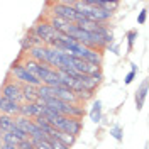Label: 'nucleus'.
Listing matches in <instances>:
<instances>
[{
  "instance_id": "14",
  "label": "nucleus",
  "mask_w": 149,
  "mask_h": 149,
  "mask_svg": "<svg viewBox=\"0 0 149 149\" xmlns=\"http://www.w3.org/2000/svg\"><path fill=\"white\" fill-rule=\"evenodd\" d=\"M146 97H148V80L142 83V86H141L139 90H137V93H136V105H137V110L142 109Z\"/></svg>"
},
{
  "instance_id": "29",
  "label": "nucleus",
  "mask_w": 149,
  "mask_h": 149,
  "mask_svg": "<svg viewBox=\"0 0 149 149\" xmlns=\"http://www.w3.org/2000/svg\"><path fill=\"white\" fill-rule=\"evenodd\" d=\"M0 148H2V141H0Z\"/></svg>"
},
{
  "instance_id": "3",
  "label": "nucleus",
  "mask_w": 149,
  "mask_h": 149,
  "mask_svg": "<svg viewBox=\"0 0 149 149\" xmlns=\"http://www.w3.org/2000/svg\"><path fill=\"white\" fill-rule=\"evenodd\" d=\"M32 31H34L37 36L41 37L42 44H46V46H49V42H51V41L56 37V31L51 27L47 22H44V20H42V22H37L36 26L32 27Z\"/></svg>"
},
{
  "instance_id": "1",
  "label": "nucleus",
  "mask_w": 149,
  "mask_h": 149,
  "mask_svg": "<svg viewBox=\"0 0 149 149\" xmlns=\"http://www.w3.org/2000/svg\"><path fill=\"white\" fill-rule=\"evenodd\" d=\"M10 74H12V76L15 78V81L20 83V85H31V86H36V88L41 85V81L37 80L36 76H32L26 68H22L19 63H14V65H12Z\"/></svg>"
},
{
  "instance_id": "21",
  "label": "nucleus",
  "mask_w": 149,
  "mask_h": 149,
  "mask_svg": "<svg viewBox=\"0 0 149 149\" xmlns=\"http://www.w3.org/2000/svg\"><path fill=\"white\" fill-rule=\"evenodd\" d=\"M51 139H58V141H61L63 144H66L68 148L73 144L74 141H76V137H73V136H70V134H66V132H61V130H56V136L54 137H51Z\"/></svg>"
},
{
  "instance_id": "15",
  "label": "nucleus",
  "mask_w": 149,
  "mask_h": 149,
  "mask_svg": "<svg viewBox=\"0 0 149 149\" xmlns=\"http://www.w3.org/2000/svg\"><path fill=\"white\" fill-rule=\"evenodd\" d=\"M71 65H73V70L80 74H88V63L85 59H80V58H74L71 59Z\"/></svg>"
},
{
  "instance_id": "23",
  "label": "nucleus",
  "mask_w": 149,
  "mask_h": 149,
  "mask_svg": "<svg viewBox=\"0 0 149 149\" xmlns=\"http://www.w3.org/2000/svg\"><path fill=\"white\" fill-rule=\"evenodd\" d=\"M10 134H14V136H15V137H17L19 141H26V139H29V136H27V134H24V132H22V130L19 129L17 125H14V127H12Z\"/></svg>"
},
{
  "instance_id": "9",
  "label": "nucleus",
  "mask_w": 149,
  "mask_h": 149,
  "mask_svg": "<svg viewBox=\"0 0 149 149\" xmlns=\"http://www.w3.org/2000/svg\"><path fill=\"white\" fill-rule=\"evenodd\" d=\"M22 102L24 103H36L37 102V88L31 85H20Z\"/></svg>"
},
{
  "instance_id": "24",
  "label": "nucleus",
  "mask_w": 149,
  "mask_h": 149,
  "mask_svg": "<svg viewBox=\"0 0 149 149\" xmlns=\"http://www.w3.org/2000/svg\"><path fill=\"white\" fill-rule=\"evenodd\" d=\"M136 73H137V66L132 63V65H130V73L125 76V85H130L132 81H134V78H136Z\"/></svg>"
},
{
  "instance_id": "10",
  "label": "nucleus",
  "mask_w": 149,
  "mask_h": 149,
  "mask_svg": "<svg viewBox=\"0 0 149 149\" xmlns=\"http://www.w3.org/2000/svg\"><path fill=\"white\" fill-rule=\"evenodd\" d=\"M14 120H15V125H17L24 134H27V136H31V134L34 132V129H36V124H34L32 119H26V117L17 115V117H14Z\"/></svg>"
},
{
  "instance_id": "5",
  "label": "nucleus",
  "mask_w": 149,
  "mask_h": 149,
  "mask_svg": "<svg viewBox=\"0 0 149 149\" xmlns=\"http://www.w3.org/2000/svg\"><path fill=\"white\" fill-rule=\"evenodd\" d=\"M19 107H20V103H15V102H12V100H9V98H5V97L0 95V113H2V115L17 117Z\"/></svg>"
},
{
  "instance_id": "4",
  "label": "nucleus",
  "mask_w": 149,
  "mask_h": 149,
  "mask_svg": "<svg viewBox=\"0 0 149 149\" xmlns=\"http://www.w3.org/2000/svg\"><path fill=\"white\" fill-rule=\"evenodd\" d=\"M0 95L5 97V98H9V100H12V102H15V103H20L22 102L20 83H17V81H7V83L2 86V93H0Z\"/></svg>"
},
{
  "instance_id": "25",
  "label": "nucleus",
  "mask_w": 149,
  "mask_h": 149,
  "mask_svg": "<svg viewBox=\"0 0 149 149\" xmlns=\"http://www.w3.org/2000/svg\"><path fill=\"white\" fill-rule=\"evenodd\" d=\"M49 144H51V149H70L66 144H63L61 141H58V139H51L49 137Z\"/></svg>"
},
{
  "instance_id": "17",
  "label": "nucleus",
  "mask_w": 149,
  "mask_h": 149,
  "mask_svg": "<svg viewBox=\"0 0 149 149\" xmlns=\"http://www.w3.org/2000/svg\"><path fill=\"white\" fill-rule=\"evenodd\" d=\"M90 119L95 124H98V122L102 120V102L100 100L93 102V107H92V110H90Z\"/></svg>"
},
{
  "instance_id": "7",
  "label": "nucleus",
  "mask_w": 149,
  "mask_h": 149,
  "mask_svg": "<svg viewBox=\"0 0 149 149\" xmlns=\"http://www.w3.org/2000/svg\"><path fill=\"white\" fill-rule=\"evenodd\" d=\"M102 74H97V76H88V74H83L80 80H76V81H80V83L83 85V88L86 90V92L93 93V90L98 86V85L102 83Z\"/></svg>"
},
{
  "instance_id": "6",
  "label": "nucleus",
  "mask_w": 149,
  "mask_h": 149,
  "mask_svg": "<svg viewBox=\"0 0 149 149\" xmlns=\"http://www.w3.org/2000/svg\"><path fill=\"white\" fill-rule=\"evenodd\" d=\"M81 129H83V122L80 120V119L66 117V119H65V124H63V129H61V132H66V134H70V136L76 137V136L80 134V130H81Z\"/></svg>"
},
{
  "instance_id": "12",
  "label": "nucleus",
  "mask_w": 149,
  "mask_h": 149,
  "mask_svg": "<svg viewBox=\"0 0 149 149\" xmlns=\"http://www.w3.org/2000/svg\"><path fill=\"white\" fill-rule=\"evenodd\" d=\"M49 98H56V88L46 86V85H39L37 86V100H49Z\"/></svg>"
},
{
  "instance_id": "20",
  "label": "nucleus",
  "mask_w": 149,
  "mask_h": 149,
  "mask_svg": "<svg viewBox=\"0 0 149 149\" xmlns=\"http://www.w3.org/2000/svg\"><path fill=\"white\" fill-rule=\"evenodd\" d=\"M0 141H2V144L14 146V148H17L19 142H20V141H19L14 134H10V132H0Z\"/></svg>"
},
{
  "instance_id": "11",
  "label": "nucleus",
  "mask_w": 149,
  "mask_h": 149,
  "mask_svg": "<svg viewBox=\"0 0 149 149\" xmlns=\"http://www.w3.org/2000/svg\"><path fill=\"white\" fill-rule=\"evenodd\" d=\"M29 58L39 65H46V46H34L29 51Z\"/></svg>"
},
{
  "instance_id": "8",
  "label": "nucleus",
  "mask_w": 149,
  "mask_h": 149,
  "mask_svg": "<svg viewBox=\"0 0 149 149\" xmlns=\"http://www.w3.org/2000/svg\"><path fill=\"white\" fill-rule=\"evenodd\" d=\"M56 98H59L61 102L68 103V105H76V103H78L74 93L71 92L70 88H66V86H58V88H56Z\"/></svg>"
},
{
  "instance_id": "27",
  "label": "nucleus",
  "mask_w": 149,
  "mask_h": 149,
  "mask_svg": "<svg viewBox=\"0 0 149 149\" xmlns=\"http://www.w3.org/2000/svg\"><path fill=\"white\" fill-rule=\"evenodd\" d=\"M137 37V32L136 31H129L127 32V42H129V51H132V46H134V41Z\"/></svg>"
},
{
  "instance_id": "26",
  "label": "nucleus",
  "mask_w": 149,
  "mask_h": 149,
  "mask_svg": "<svg viewBox=\"0 0 149 149\" xmlns=\"http://www.w3.org/2000/svg\"><path fill=\"white\" fill-rule=\"evenodd\" d=\"M34 149H51V144H49V139H44V141H37L32 144Z\"/></svg>"
},
{
  "instance_id": "22",
  "label": "nucleus",
  "mask_w": 149,
  "mask_h": 149,
  "mask_svg": "<svg viewBox=\"0 0 149 149\" xmlns=\"http://www.w3.org/2000/svg\"><path fill=\"white\" fill-rule=\"evenodd\" d=\"M122 134H124V130H122L120 125H113V127L110 129V136H112L115 141H122V137H124Z\"/></svg>"
},
{
  "instance_id": "2",
  "label": "nucleus",
  "mask_w": 149,
  "mask_h": 149,
  "mask_svg": "<svg viewBox=\"0 0 149 149\" xmlns=\"http://www.w3.org/2000/svg\"><path fill=\"white\" fill-rule=\"evenodd\" d=\"M49 5L53 7V15L65 19L66 22H70V24H74V20H76V10H74L71 5H66L63 2L49 3Z\"/></svg>"
},
{
  "instance_id": "18",
  "label": "nucleus",
  "mask_w": 149,
  "mask_h": 149,
  "mask_svg": "<svg viewBox=\"0 0 149 149\" xmlns=\"http://www.w3.org/2000/svg\"><path fill=\"white\" fill-rule=\"evenodd\" d=\"M14 125H15V120H14V117H9V115H2V113H0V132H10Z\"/></svg>"
},
{
  "instance_id": "19",
  "label": "nucleus",
  "mask_w": 149,
  "mask_h": 149,
  "mask_svg": "<svg viewBox=\"0 0 149 149\" xmlns=\"http://www.w3.org/2000/svg\"><path fill=\"white\" fill-rule=\"evenodd\" d=\"M20 66H22V68H26L29 73L32 74V76H36V78H37V74H39V71H41V65H39V63H36V61H32L31 58H29V59H26V61H24Z\"/></svg>"
},
{
  "instance_id": "16",
  "label": "nucleus",
  "mask_w": 149,
  "mask_h": 149,
  "mask_svg": "<svg viewBox=\"0 0 149 149\" xmlns=\"http://www.w3.org/2000/svg\"><path fill=\"white\" fill-rule=\"evenodd\" d=\"M85 61L90 63V65H102V53L97 51V49H88V53L85 56Z\"/></svg>"
},
{
  "instance_id": "13",
  "label": "nucleus",
  "mask_w": 149,
  "mask_h": 149,
  "mask_svg": "<svg viewBox=\"0 0 149 149\" xmlns=\"http://www.w3.org/2000/svg\"><path fill=\"white\" fill-rule=\"evenodd\" d=\"M19 115H20V117H26V119L36 117V103H20V107H19Z\"/></svg>"
},
{
  "instance_id": "28",
  "label": "nucleus",
  "mask_w": 149,
  "mask_h": 149,
  "mask_svg": "<svg viewBox=\"0 0 149 149\" xmlns=\"http://www.w3.org/2000/svg\"><path fill=\"white\" fill-rule=\"evenodd\" d=\"M146 15H148V10L144 9V10H141V14H139V17H137V24H144L146 22Z\"/></svg>"
}]
</instances>
